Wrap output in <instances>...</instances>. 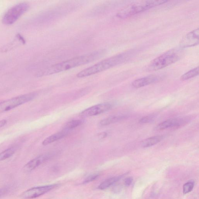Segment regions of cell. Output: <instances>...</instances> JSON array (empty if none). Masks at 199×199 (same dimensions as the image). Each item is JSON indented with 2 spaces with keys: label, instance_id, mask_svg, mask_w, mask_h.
Instances as JSON below:
<instances>
[{
  "label": "cell",
  "instance_id": "obj_24",
  "mask_svg": "<svg viewBox=\"0 0 199 199\" xmlns=\"http://www.w3.org/2000/svg\"><path fill=\"white\" fill-rule=\"evenodd\" d=\"M133 181V178L132 177H129L126 179L124 180V184L126 186H130Z\"/></svg>",
  "mask_w": 199,
  "mask_h": 199
},
{
  "label": "cell",
  "instance_id": "obj_20",
  "mask_svg": "<svg viewBox=\"0 0 199 199\" xmlns=\"http://www.w3.org/2000/svg\"><path fill=\"white\" fill-rule=\"evenodd\" d=\"M194 183L193 182H189L183 186V193L186 194L192 191L193 189Z\"/></svg>",
  "mask_w": 199,
  "mask_h": 199
},
{
  "label": "cell",
  "instance_id": "obj_4",
  "mask_svg": "<svg viewBox=\"0 0 199 199\" xmlns=\"http://www.w3.org/2000/svg\"><path fill=\"white\" fill-rule=\"evenodd\" d=\"M182 52L179 50H171L154 59L147 68L149 71H158L175 63L179 60Z\"/></svg>",
  "mask_w": 199,
  "mask_h": 199
},
{
  "label": "cell",
  "instance_id": "obj_11",
  "mask_svg": "<svg viewBox=\"0 0 199 199\" xmlns=\"http://www.w3.org/2000/svg\"><path fill=\"white\" fill-rule=\"evenodd\" d=\"M161 78L160 76L157 75H152L141 78L133 81L132 84V86L136 88H141L158 81Z\"/></svg>",
  "mask_w": 199,
  "mask_h": 199
},
{
  "label": "cell",
  "instance_id": "obj_21",
  "mask_svg": "<svg viewBox=\"0 0 199 199\" xmlns=\"http://www.w3.org/2000/svg\"><path fill=\"white\" fill-rule=\"evenodd\" d=\"M154 115H149V116L144 117L140 119L139 122L141 123L145 124L150 122L154 118Z\"/></svg>",
  "mask_w": 199,
  "mask_h": 199
},
{
  "label": "cell",
  "instance_id": "obj_6",
  "mask_svg": "<svg viewBox=\"0 0 199 199\" xmlns=\"http://www.w3.org/2000/svg\"><path fill=\"white\" fill-rule=\"evenodd\" d=\"M29 7V5L25 3H20L12 6L3 17V23L6 25L13 24L28 10Z\"/></svg>",
  "mask_w": 199,
  "mask_h": 199
},
{
  "label": "cell",
  "instance_id": "obj_3",
  "mask_svg": "<svg viewBox=\"0 0 199 199\" xmlns=\"http://www.w3.org/2000/svg\"><path fill=\"white\" fill-rule=\"evenodd\" d=\"M167 1H145L129 5L118 12L117 16L125 19L167 2Z\"/></svg>",
  "mask_w": 199,
  "mask_h": 199
},
{
  "label": "cell",
  "instance_id": "obj_19",
  "mask_svg": "<svg viewBox=\"0 0 199 199\" xmlns=\"http://www.w3.org/2000/svg\"><path fill=\"white\" fill-rule=\"evenodd\" d=\"M82 121L80 120H74L68 122L65 126V130H70L75 128L82 124Z\"/></svg>",
  "mask_w": 199,
  "mask_h": 199
},
{
  "label": "cell",
  "instance_id": "obj_1",
  "mask_svg": "<svg viewBox=\"0 0 199 199\" xmlns=\"http://www.w3.org/2000/svg\"><path fill=\"white\" fill-rule=\"evenodd\" d=\"M104 49L99 50L84 55L76 57L60 62L45 68L38 74L39 76H46L65 71L76 67L90 63L98 60L105 54Z\"/></svg>",
  "mask_w": 199,
  "mask_h": 199
},
{
  "label": "cell",
  "instance_id": "obj_5",
  "mask_svg": "<svg viewBox=\"0 0 199 199\" xmlns=\"http://www.w3.org/2000/svg\"><path fill=\"white\" fill-rule=\"evenodd\" d=\"M37 95L32 93L12 98L0 103V113L9 111L20 105L32 100Z\"/></svg>",
  "mask_w": 199,
  "mask_h": 199
},
{
  "label": "cell",
  "instance_id": "obj_22",
  "mask_svg": "<svg viewBox=\"0 0 199 199\" xmlns=\"http://www.w3.org/2000/svg\"><path fill=\"white\" fill-rule=\"evenodd\" d=\"M99 175L98 174H96L90 175L84 180L83 183H89L91 181H94V180H95L99 177Z\"/></svg>",
  "mask_w": 199,
  "mask_h": 199
},
{
  "label": "cell",
  "instance_id": "obj_15",
  "mask_svg": "<svg viewBox=\"0 0 199 199\" xmlns=\"http://www.w3.org/2000/svg\"><path fill=\"white\" fill-rule=\"evenodd\" d=\"M127 117L125 116H113L102 120L100 122V124L102 126H105L114 123L122 120L126 119Z\"/></svg>",
  "mask_w": 199,
  "mask_h": 199
},
{
  "label": "cell",
  "instance_id": "obj_25",
  "mask_svg": "<svg viewBox=\"0 0 199 199\" xmlns=\"http://www.w3.org/2000/svg\"><path fill=\"white\" fill-rule=\"evenodd\" d=\"M7 121L6 120L4 119L0 121V128L4 127L7 123Z\"/></svg>",
  "mask_w": 199,
  "mask_h": 199
},
{
  "label": "cell",
  "instance_id": "obj_13",
  "mask_svg": "<svg viewBox=\"0 0 199 199\" xmlns=\"http://www.w3.org/2000/svg\"><path fill=\"white\" fill-rule=\"evenodd\" d=\"M67 134V132H58L54 134L51 135L45 139L42 142L43 146H47L53 142L61 139L64 137Z\"/></svg>",
  "mask_w": 199,
  "mask_h": 199
},
{
  "label": "cell",
  "instance_id": "obj_17",
  "mask_svg": "<svg viewBox=\"0 0 199 199\" xmlns=\"http://www.w3.org/2000/svg\"><path fill=\"white\" fill-rule=\"evenodd\" d=\"M198 74L199 67H197L185 73L181 76L180 79L183 81L189 80L197 76Z\"/></svg>",
  "mask_w": 199,
  "mask_h": 199
},
{
  "label": "cell",
  "instance_id": "obj_10",
  "mask_svg": "<svg viewBox=\"0 0 199 199\" xmlns=\"http://www.w3.org/2000/svg\"><path fill=\"white\" fill-rule=\"evenodd\" d=\"M198 28L191 31L185 36L180 43V46L183 48L190 47L199 44Z\"/></svg>",
  "mask_w": 199,
  "mask_h": 199
},
{
  "label": "cell",
  "instance_id": "obj_16",
  "mask_svg": "<svg viewBox=\"0 0 199 199\" xmlns=\"http://www.w3.org/2000/svg\"><path fill=\"white\" fill-rule=\"evenodd\" d=\"M121 178H122V176L113 177L107 179L99 185L98 189L101 190L106 189L119 181Z\"/></svg>",
  "mask_w": 199,
  "mask_h": 199
},
{
  "label": "cell",
  "instance_id": "obj_12",
  "mask_svg": "<svg viewBox=\"0 0 199 199\" xmlns=\"http://www.w3.org/2000/svg\"><path fill=\"white\" fill-rule=\"evenodd\" d=\"M50 155L45 154L39 155L34 159L25 165L23 170L25 172H30L38 167L42 163H44L49 158Z\"/></svg>",
  "mask_w": 199,
  "mask_h": 199
},
{
  "label": "cell",
  "instance_id": "obj_23",
  "mask_svg": "<svg viewBox=\"0 0 199 199\" xmlns=\"http://www.w3.org/2000/svg\"><path fill=\"white\" fill-rule=\"evenodd\" d=\"M9 190V188L8 187H5L1 188L0 189V197L7 193L8 192Z\"/></svg>",
  "mask_w": 199,
  "mask_h": 199
},
{
  "label": "cell",
  "instance_id": "obj_18",
  "mask_svg": "<svg viewBox=\"0 0 199 199\" xmlns=\"http://www.w3.org/2000/svg\"><path fill=\"white\" fill-rule=\"evenodd\" d=\"M16 151L15 148L12 147L5 150L0 153V161H4L10 158Z\"/></svg>",
  "mask_w": 199,
  "mask_h": 199
},
{
  "label": "cell",
  "instance_id": "obj_14",
  "mask_svg": "<svg viewBox=\"0 0 199 199\" xmlns=\"http://www.w3.org/2000/svg\"><path fill=\"white\" fill-rule=\"evenodd\" d=\"M163 139L161 136H155L151 137L143 140L141 141V146L144 148L150 147L158 144Z\"/></svg>",
  "mask_w": 199,
  "mask_h": 199
},
{
  "label": "cell",
  "instance_id": "obj_8",
  "mask_svg": "<svg viewBox=\"0 0 199 199\" xmlns=\"http://www.w3.org/2000/svg\"><path fill=\"white\" fill-rule=\"evenodd\" d=\"M112 107L111 104L104 103L97 104L86 109L80 113V116L82 118L96 116L108 111Z\"/></svg>",
  "mask_w": 199,
  "mask_h": 199
},
{
  "label": "cell",
  "instance_id": "obj_9",
  "mask_svg": "<svg viewBox=\"0 0 199 199\" xmlns=\"http://www.w3.org/2000/svg\"><path fill=\"white\" fill-rule=\"evenodd\" d=\"M188 119L187 118H172L163 121L155 127V130L161 131L169 128L176 129L186 124Z\"/></svg>",
  "mask_w": 199,
  "mask_h": 199
},
{
  "label": "cell",
  "instance_id": "obj_2",
  "mask_svg": "<svg viewBox=\"0 0 199 199\" xmlns=\"http://www.w3.org/2000/svg\"><path fill=\"white\" fill-rule=\"evenodd\" d=\"M132 53H122L101 61L96 64L81 71L77 74V77H87L109 69L128 60L132 56Z\"/></svg>",
  "mask_w": 199,
  "mask_h": 199
},
{
  "label": "cell",
  "instance_id": "obj_7",
  "mask_svg": "<svg viewBox=\"0 0 199 199\" xmlns=\"http://www.w3.org/2000/svg\"><path fill=\"white\" fill-rule=\"evenodd\" d=\"M57 186H58L57 184H53L33 187L23 192L20 197L23 199L36 198L52 190L54 188L57 187Z\"/></svg>",
  "mask_w": 199,
  "mask_h": 199
}]
</instances>
